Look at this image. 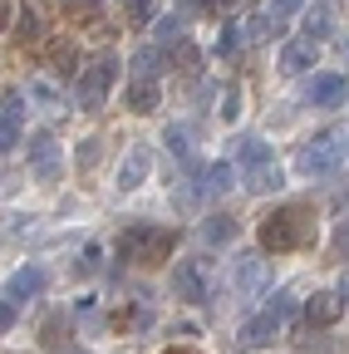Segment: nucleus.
<instances>
[{
	"label": "nucleus",
	"mask_w": 349,
	"mask_h": 354,
	"mask_svg": "<svg viewBox=\"0 0 349 354\" xmlns=\"http://www.w3.org/2000/svg\"><path fill=\"white\" fill-rule=\"evenodd\" d=\"M310 236H315V212L305 202L276 207L266 221H261V246H266V251H300Z\"/></svg>",
	"instance_id": "f257e3e1"
},
{
	"label": "nucleus",
	"mask_w": 349,
	"mask_h": 354,
	"mask_svg": "<svg viewBox=\"0 0 349 354\" xmlns=\"http://www.w3.org/2000/svg\"><path fill=\"white\" fill-rule=\"evenodd\" d=\"M236 167H241L246 192H276L285 183V167H281V158L266 138H241L236 143Z\"/></svg>",
	"instance_id": "f03ea898"
},
{
	"label": "nucleus",
	"mask_w": 349,
	"mask_h": 354,
	"mask_svg": "<svg viewBox=\"0 0 349 354\" xmlns=\"http://www.w3.org/2000/svg\"><path fill=\"white\" fill-rule=\"evenodd\" d=\"M172 246H178V232H172V227H148V221H138V227H128V232L118 236L123 261H138V266H158V261H167Z\"/></svg>",
	"instance_id": "7ed1b4c3"
},
{
	"label": "nucleus",
	"mask_w": 349,
	"mask_h": 354,
	"mask_svg": "<svg viewBox=\"0 0 349 354\" xmlns=\"http://www.w3.org/2000/svg\"><path fill=\"white\" fill-rule=\"evenodd\" d=\"M339 162H344V138L339 133H315V138L295 153V172L300 177H330Z\"/></svg>",
	"instance_id": "20e7f679"
},
{
	"label": "nucleus",
	"mask_w": 349,
	"mask_h": 354,
	"mask_svg": "<svg viewBox=\"0 0 349 354\" xmlns=\"http://www.w3.org/2000/svg\"><path fill=\"white\" fill-rule=\"evenodd\" d=\"M113 74H118V55L104 50L99 59H89L84 74H79V84H74V104L79 109H99L109 99V88H113Z\"/></svg>",
	"instance_id": "39448f33"
},
{
	"label": "nucleus",
	"mask_w": 349,
	"mask_h": 354,
	"mask_svg": "<svg viewBox=\"0 0 349 354\" xmlns=\"http://www.w3.org/2000/svg\"><path fill=\"white\" fill-rule=\"evenodd\" d=\"M211 261L207 256H187L178 261V271H172V295L187 300V305H207L211 300Z\"/></svg>",
	"instance_id": "423d86ee"
},
{
	"label": "nucleus",
	"mask_w": 349,
	"mask_h": 354,
	"mask_svg": "<svg viewBox=\"0 0 349 354\" xmlns=\"http://www.w3.org/2000/svg\"><path fill=\"white\" fill-rule=\"evenodd\" d=\"M290 315H295V295H290V290H281V295H276L266 310H261V315H251V320H246L241 339H246V344H256V349H261V344H271Z\"/></svg>",
	"instance_id": "0eeeda50"
},
{
	"label": "nucleus",
	"mask_w": 349,
	"mask_h": 354,
	"mask_svg": "<svg viewBox=\"0 0 349 354\" xmlns=\"http://www.w3.org/2000/svg\"><path fill=\"white\" fill-rule=\"evenodd\" d=\"M305 104H315V109H339V104H349V79H344L339 69L315 74L310 88H305Z\"/></svg>",
	"instance_id": "6e6552de"
},
{
	"label": "nucleus",
	"mask_w": 349,
	"mask_h": 354,
	"mask_svg": "<svg viewBox=\"0 0 349 354\" xmlns=\"http://www.w3.org/2000/svg\"><path fill=\"white\" fill-rule=\"evenodd\" d=\"M310 64H315V39H285L281 44V59H276V69L281 74H310Z\"/></svg>",
	"instance_id": "1a4fd4ad"
},
{
	"label": "nucleus",
	"mask_w": 349,
	"mask_h": 354,
	"mask_svg": "<svg viewBox=\"0 0 349 354\" xmlns=\"http://www.w3.org/2000/svg\"><path fill=\"white\" fill-rule=\"evenodd\" d=\"M30 167H35V177H59V143H55V133H35V138H30Z\"/></svg>",
	"instance_id": "9d476101"
},
{
	"label": "nucleus",
	"mask_w": 349,
	"mask_h": 354,
	"mask_svg": "<svg viewBox=\"0 0 349 354\" xmlns=\"http://www.w3.org/2000/svg\"><path fill=\"white\" fill-rule=\"evenodd\" d=\"M339 310H344V295L339 290H315L310 300H305V320H310L315 330H325V325L339 320Z\"/></svg>",
	"instance_id": "9b49d317"
},
{
	"label": "nucleus",
	"mask_w": 349,
	"mask_h": 354,
	"mask_svg": "<svg viewBox=\"0 0 349 354\" xmlns=\"http://www.w3.org/2000/svg\"><path fill=\"white\" fill-rule=\"evenodd\" d=\"M45 286H50V276L39 271V266H20V271H10V281H6V300H35Z\"/></svg>",
	"instance_id": "f8f14e48"
},
{
	"label": "nucleus",
	"mask_w": 349,
	"mask_h": 354,
	"mask_svg": "<svg viewBox=\"0 0 349 354\" xmlns=\"http://www.w3.org/2000/svg\"><path fill=\"white\" fill-rule=\"evenodd\" d=\"M148 167H153V153H148L143 143H133V148H128V158H123V167H118V192H133L143 177H148Z\"/></svg>",
	"instance_id": "ddd939ff"
},
{
	"label": "nucleus",
	"mask_w": 349,
	"mask_h": 354,
	"mask_svg": "<svg viewBox=\"0 0 349 354\" xmlns=\"http://www.w3.org/2000/svg\"><path fill=\"white\" fill-rule=\"evenodd\" d=\"M266 261H261V256H241L236 261V271H232V286L241 290V295H256V290H266Z\"/></svg>",
	"instance_id": "4468645a"
},
{
	"label": "nucleus",
	"mask_w": 349,
	"mask_h": 354,
	"mask_svg": "<svg viewBox=\"0 0 349 354\" xmlns=\"http://www.w3.org/2000/svg\"><path fill=\"white\" fill-rule=\"evenodd\" d=\"M158 104H162L158 79H133V84H128V109H133V113H153Z\"/></svg>",
	"instance_id": "2eb2a0df"
},
{
	"label": "nucleus",
	"mask_w": 349,
	"mask_h": 354,
	"mask_svg": "<svg viewBox=\"0 0 349 354\" xmlns=\"http://www.w3.org/2000/svg\"><path fill=\"white\" fill-rule=\"evenodd\" d=\"M162 143H167V153L178 158V162H192V128H187V123H172V128L162 133Z\"/></svg>",
	"instance_id": "dca6fc26"
},
{
	"label": "nucleus",
	"mask_w": 349,
	"mask_h": 354,
	"mask_svg": "<svg viewBox=\"0 0 349 354\" xmlns=\"http://www.w3.org/2000/svg\"><path fill=\"white\" fill-rule=\"evenodd\" d=\"M232 177H236V167L232 162H211V167H202V192H227L232 187Z\"/></svg>",
	"instance_id": "f3484780"
},
{
	"label": "nucleus",
	"mask_w": 349,
	"mask_h": 354,
	"mask_svg": "<svg viewBox=\"0 0 349 354\" xmlns=\"http://www.w3.org/2000/svg\"><path fill=\"white\" fill-rule=\"evenodd\" d=\"M202 236H207L211 246H227V241L236 236V221H232V216H207V221H202Z\"/></svg>",
	"instance_id": "a211bd4d"
},
{
	"label": "nucleus",
	"mask_w": 349,
	"mask_h": 354,
	"mask_svg": "<svg viewBox=\"0 0 349 354\" xmlns=\"http://www.w3.org/2000/svg\"><path fill=\"white\" fill-rule=\"evenodd\" d=\"M128 69H133V79H158L162 74V55L158 50H138L133 59H128Z\"/></svg>",
	"instance_id": "6ab92c4d"
},
{
	"label": "nucleus",
	"mask_w": 349,
	"mask_h": 354,
	"mask_svg": "<svg viewBox=\"0 0 349 354\" xmlns=\"http://www.w3.org/2000/svg\"><path fill=\"white\" fill-rule=\"evenodd\" d=\"M330 35V10L315 6V10H305V39H325Z\"/></svg>",
	"instance_id": "aec40b11"
},
{
	"label": "nucleus",
	"mask_w": 349,
	"mask_h": 354,
	"mask_svg": "<svg viewBox=\"0 0 349 354\" xmlns=\"http://www.w3.org/2000/svg\"><path fill=\"white\" fill-rule=\"evenodd\" d=\"M182 35H187V15L167 10V15L158 20V39H182Z\"/></svg>",
	"instance_id": "412c9836"
},
{
	"label": "nucleus",
	"mask_w": 349,
	"mask_h": 354,
	"mask_svg": "<svg viewBox=\"0 0 349 354\" xmlns=\"http://www.w3.org/2000/svg\"><path fill=\"white\" fill-rule=\"evenodd\" d=\"M271 35V15H246L241 20V39H266Z\"/></svg>",
	"instance_id": "4be33fe9"
},
{
	"label": "nucleus",
	"mask_w": 349,
	"mask_h": 354,
	"mask_svg": "<svg viewBox=\"0 0 349 354\" xmlns=\"http://www.w3.org/2000/svg\"><path fill=\"white\" fill-rule=\"evenodd\" d=\"M222 118H227V123H236V118H241V88H236V84H227V88H222Z\"/></svg>",
	"instance_id": "5701e85b"
},
{
	"label": "nucleus",
	"mask_w": 349,
	"mask_h": 354,
	"mask_svg": "<svg viewBox=\"0 0 349 354\" xmlns=\"http://www.w3.org/2000/svg\"><path fill=\"white\" fill-rule=\"evenodd\" d=\"M25 94H30V99H39V104H55V99H59V88H55L50 79H30Z\"/></svg>",
	"instance_id": "b1692460"
},
{
	"label": "nucleus",
	"mask_w": 349,
	"mask_h": 354,
	"mask_svg": "<svg viewBox=\"0 0 349 354\" xmlns=\"http://www.w3.org/2000/svg\"><path fill=\"white\" fill-rule=\"evenodd\" d=\"M35 35H39V10L20 6V39H35Z\"/></svg>",
	"instance_id": "393cba45"
},
{
	"label": "nucleus",
	"mask_w": 349,
	"mask_h": 354,
	"mask_svg": "<svg viewBox=\"0 0 349 354\" xmlns=\"http://www.w3.org/2000/svg\"><path fill=\"white\" fill-rule=\"evenodd\" d=\"M305 10V0H271V20H290Z\"/></svg>",
	"instance_id": "a878e982"
},
{
	"label": "nucleus",
	"mask_w": 349,
	"mask_h": 354,
	"mask_svg": "<svg viewBox=\"0 0 349 354\" xmlns=\"http://www.w3.org/2000/svg\"><path fill=\"white\" fill-rule=\"evenodd\" d=\"M334 256H339V261H349V216H344V221H334Z\"/></svg>",
	"instance_id": "bb28decb"
},
{
	"label": "nucleus",
	"mask_w": 349,
	"mask_h": 354,
	"mask_svg": "<svg viewBox=\"0 0 349 354\" xmlns=\"http://www.w3.org/2000/svg\"><path fill=\"white\" fill-rule=\"evenodd\" d=\"M236 44H241V30H236V25H227V30H222V39H216V55H236Z\"/></svg>",
	"instance_id": "cd10ccee"
},
{
	"label": "nucleus",
	"mask_w": 349,
	"mask_h": 354,
	"mask_svg": "<svg viewBox=\"0 0 349 354\" xmlns=\"http://www.w3.org/2000/svg\"><path fill=\"white\" fill-rule=\"evenodd\" d=\"M10 148H15V118L0 113V153H10Z\"/></svg>",
	"instance_id": "c85d7f7f"
},
{
	"label": "nucleus",
	"mask_w": 349,
	"mask_h": 354,
	"mask_svg": "<svg viewBox=\"0 0 349 354\" xmlns=\"http://www.w3.org/2000/svg\"><path fill=\"white\" fill-rule=\"evenodd\" d=\"M104 148H99V138H84V148H79V167H94V158H99Z\"/></svg>",
	"instance_id": "c756f323"
},
{
	"label": "nucleus",
	"mask_w": 349,
	"mask_h": 354,
	"mask_svg": "<svg viewBox=\"0 0 349 354\" xmlns=\"http://www.w3.org/2000/svg\"><path fill=\"white\" fill-rule=\"evenodd\" d=\"M0 113L20 123V113H25V94H6V109H0Z\"/></svg>",
	"instance_id": "7c9ffc66"
},
{
	"label": "nucleus",
	"mask_w": 349,
	"mask_h": 354,
	"mask_svg": "<svg viewBox=\"0 0 349 354\" xmlns=\"http://www.w3.org/2000/svg\"><path fill=\"white\" fill-rule=\"evenodd\" d=\"M15 325V300H6V295H0V335H6Z\"/></svg>",
	"instance_id": "2f4dec72"
},
{
	"label": "nucleus",
	"mask_w": 349,
	"mask_h": 354,
	"mask_svg": "<svg viewBox=\"0 0 349 354\" xmlns=\"http://www.w3.org/2000/svg\"><path fill=\"white\" fill-rule=\"evenodd\" d=\"M69 59H74V44H59V50H55V69H59V74H69V69H74Z\"/></svg>",
	"instance_id": "473e14b6"
},
{
	"label": "nucleus",
	"mask_w": 349,
	"mask_h": 354,
	"mask_svg": "<svg viewBox=\"0 0 349 354\" xmlns=\"http://www.w3.org/2000/svg\"><path fill=\"white\" fill-rule=\"evenodd\" d=\"M99 261H104V251H99V246H89V251H84V261H79V266H84V271H94Z\"/></svg>",
	"instance_id": "72a5a7b5"
},
{
	"label": "nucleus",
	"mask_w": 349,
	"mask_h": 354,
	"mask_svg": "<svg viewBox=\"0 0 349 354\" xmlns=\"http://www.w3.org/2000/svg\"><path fill=\"white\" fill-rule=\"evenodd\" d=\"M128 15H133V20H138V25H143V20H153V10H148V6H143V0H133V6H128Z\"/></svg>",
	"instance_id": "f704fd0d"
},
{
	"label": "nucleus",
	"mask_w": 349,
	"mask_h": 354,
	"mask_svg": "<svg viewBox=\"0 0 349 354\" xmlns=\"http://www.w3.org/2000/svg\"><path fill=\"white\" fill-rule=\"evenodd\" d=\"M167 354H197V349H167Z\"/></svg>",
	"instance_id": "c9c22d12"
},
{
	"label": "nucleus",
	"mask_w": 349,
	"mask_h": 354,
	"mask_svg": "<svg viewBox=\"0 0 349 354\" xmlns=\"http://www.w3.org/2000/svg\"><path fill=\"white\" fill-rule=\"evenodd\" d=\"M339 295H344V300H349V281H344V286H339Z\"/></svg>",
	"instance_id": "e433bc0d"
},
{
	"label": "nucleus",
	"mask_w": 349,
	"mask_h": 354,
	"mask_svg": "<svg viewBox=\"0 0 349 354\" xmlns=\"http://www.w3.org/2000/svg\"><path fill=\"white\" fill-rule=\"evenodd\" d=\"M192 6H216V0H192Z\"/></svg>",
	"instance_id": "4c0bfd02"
},
{
	"label": "nucleus",
	"mask_w": 349,
	"mask_h": 354,
	"mask_svg": "<svg viewBox=\"0 0 349 354\" xmlns=\"http://www.w3.org/2000/svg\"><path fill=\"white\" fill-rule=\"evenodd\" d=\"M69 6H84V0H69Z\"/></svg>",
	"instance_id": "58836bf2"
}]
</instances>
